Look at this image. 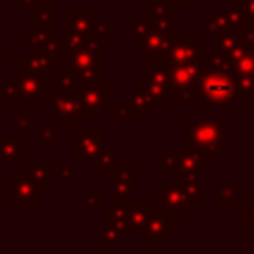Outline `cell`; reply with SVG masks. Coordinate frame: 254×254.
<instances>
[{
    "label": "cell",
    "instance_id": "6da1fadb",
    "mask_svg": "<svg viewBox=\"0 0 254 254\" xmlns=\"http://www.w3.org/2000/svg\"><path fill=\"white\" fill-rule=\"evenodd\" d=\"M200 62V73L196 79V93L206 105L224 107L230 101L238 99V87L234 81V75L224 67L222 62L218 64H204V58H198ZM196 95V97H198Z\"/></svg>",
    "mask_w": 254,
    "mask_h": 254
},
{
    "label": "cell",
    "instance_id": "7a4b0ae2",
    "mask_svg": "<svg viewBox=\"0 0 254 254\" xmlns=\"http://www.w3.org/2000/svg\"><path fill=\"white\" fill-rule=\"evenodd\" d=\"M224 125L226 119H218V121L187 119V127H189L187 149H190L202 161H208L220 149V145H224Z\"/></svg>",
    "mask_w": 254,
    "mask_h": 254
},
{
    "label": "cell",
    "instance_id": "3957f363",
    "mask_svg": "<svg viewBox=\"0 0 254 254\" xmlns=\"http://www.w3.org/2000/svg\"><path fill=\"white\" fill-rule=\"evenodd\" d=\"M75 50L69 54V64L67 69L69 73H73L79 81H95L99 77V50L97 44H81V46H73Z\"/></svg>",
    "mask_w": 254,
    "mask_h": 254
},
{
    "label": "cell",
    "instance_id": "277c9868",
    "mask_svg": "<svg viewBox=\"0 0 254 254\" xmlns=\"http://www.w3.org/2000/svg\"><path fill=\"white\" fill-rule=\"evenodd\" d=\"M6 189V196L12 198L16 208H34L38 204V192H40V185L36 183L34 177L24 175V173H14L12 181L4 185Z\"/></svg>",
    "mask_w": 254,
    "mask_h": 254
},
{
    "label": "cell",
    "instance_id": "5b68a950",
    "mask_svg": "<svg viewBox=\"0 0 254 254\" xmlns=\"http://www.w3.org/2000/svg\"><path fill=\"white\" fill-rule=\"evenodd\" d=\"M159 192H157V198H159V208L175 214V216H181L187 208H190L192 204V194L189 192V189L183 185V183H159Z\"/></svg>",
    "mask_w": 254,
    "mask_h": 254
},
{
    "label": "cell",
    "instance_id": "8992f818",
    "mask_svg": "<svg viewBox=\"0 0 254 254\" xmlns=\"http://www.w3.org/2000/svg\"><path fill=\"white\" fill-rule=\"evenodd\" d=\"M44 93H46V73L28 71L26 75L20 73L14 75V81L4 89V99H16V97L36 99L42 97Z\"/></svg>",
    "mask_w": 254,
    "mask_h": 254
},
{
    "label": "cell",
    "instance_id": "52a82bcc",
    "mask_svg": "<svg viewBox=\"0 0 254 254\" xmlns=\"http://www.w3.org/2000/svg\"><path fill=\"white\" fill-rule=\"evenodd\" d=\"M75 97L79 101V111H101L109 107L111 101V85L101 81H87L85 85L75 87Z\"/></svg>",
    "mask_w": 254,
    "mask_h": 254
},
{
    "label": "cell",
    "instance_id": "ba28073f",
    "mask_svg": "<svg viewBox=\"0 0 254 254\" xmlns=\"http://www.w3.org/2000/svg\"><path fill=\"white\" fill-rule=\"evenodd\" d=\"M173 232H175V222H173L171 212H167L163 208H155L153 212L149 210V218H147V226H145L149 244H163Z\"/></svg>",
    "mask_w": 254,
    "mask_h": 254
},
{
    "label": "cell",
    "instance_id": "9c48e42d",
    "mask_svg": "<svg viewBox=\"0 0 254 254\" xmlns=\"http://www.w3.org/2000/svg\"><path fill=\"white\" fill-rule=\"evenodd\" d=\"M125 216H123V230L135 236L145 234L147 218H149V206L145 200H135V202H125Z\"/></svg>",
    "mask_w": 254,
    "mask_h": 254
},
{
    "label": "cell",
    "instance_id": "30bf717a",
    "mask_svg": "<svg viewBox=\"0 0 254 254\" xmlns=\"http://www.w3.org/2000/svg\"><path fill=\"white\" fill-rule=\"evenodd\" d=\"M77 115H79V101L75 97V91H69V93L60 91L58 97L54 99L50 117H56L60 125H69L75 121Z\"/></svg>",
    "mask_w": 254,
    "mask_h": 254
},
{
    "label": "cell",
    "instance_id": "8fae6325",
    "mask_svg": "<svg viewBox=\"0 0 254 254\" xmlns=\"http://www.w3.org/2000/svg\"><path fill=\"white\" fill-rule=\"evenodd\" d=\"M198 46H200V40L196 38H185V40H177L171 44L165 60L171 62V65H177V64H187V62H194L198 58Z\"/></svg>",
    "mask_w": 254,
    "mask_h": 254
},
{
    "label": "cell",
    "instance_id": "7c38bea8",
    "mask_svg": "<svg viewBox=\"0 0 254 254\" xmlns=\"http://www.w3.org/2000/svg\"><path fill=\"white\" fill-rule=\"evenodd\" d=\"M101 147V131L99 129H79L77 133V163H83L85 159H93L95 153Z\"/></svg>",
    "mask_w": 254,
    "mask_h": 254
},
{
    "label": "cell",
    "instance_id": "4fadbf2b",
    "mask_svg": "<svg viewBox=\"0 0 254 254\" xmlns=\"http://www.w3.org/2000/svg\"><path fill=\"white\" fill-rule=\"evenodd\" d=\"M93 30V12H69L67 32L73 38H85Z\"/></svg>",
    "mask_w": 254,
    "mask_h": 254
},
{
    "label": "cell",
    "instance_id": "5bb4252c",
    "mask_svg": "<svg viewBox=\"0 0 254 254\" xmlns=\"http://www.w3.org/2000/svg\"><path fill=\"white\" fill-rule=\"evenodd\" d=\"M113 189H115V194L125 198L131 190L137 189V173H131L129 167H123V171L117 169L113 177Z\"/></svg>",
    "mask_w": 254,
    "mask_h": 254
},
{
    "label": "cell",
    "instance_id": "9a60e30c",
    "mask_svg": "<svg viewBox=\"0 0 254 254\" xmlns=\"http://www.w3.org/2000/svg\"><path fill=\"white\" fill-rule=\"evenodd\" d=\"M93 161H95V171H113L119 167V157L111 153V147H99Z\"/></svg>",
    "mask_w": 254,
    "mask_h": 254
},
{
    "label": "cell",
    "instance_id": "2e32d148",
    "mask_svg": "<svg viewBox=\"0 0 254 254\" xmlns=\"http://www.w3.org/2000/svg\"><path fill=\"white\" fill-rule=\"evenodd\" d=\"M20 157H22V145L18 139H0V161L20 163Z\"/></svg>",
    "mask_w": 254,
    "mask_h": 254
},
{
    "label": "cell",
    "instance_id": "e0dca14e",
    "mask_svg": "<svg viewBox=\"0 0 254 254\" xmlns=\"http://www.w3.org/2000/svg\"><path fill=\"white\" fill-rule=\"evenodd\" d=\"M238 196V185L236 183H228V185H222L216 192H212V198H216L224 208L228 204H232V200Z\"/></svg>",
    "mask_w": 254,
    "mask_h": 254
},
{
    "label": "cell",
    "instance_id": "ac0fdd59",
    "mask_svg": "<svg viewBox=\"0 0 254 254\" xmlns=\"http://www.w3.org/2000/svg\"><path fill=\"white\" fill-rule=\"evenodd\" d=\"M121 234H123V228L113 224V222H105V228H103V242L107 246H113V244H119L121 242Z\"/></svg>",
    "mask_w": 254,
    "mask_h": 254
},
{
    "label": "cell",
    "instance_id": "d6986e66",
    "mask_svg": "<svg viewBox=\"0 0 254 254\" xmlns=\"http://www.w3.org/2000/svg\"><path fill=\"white\" fill-rule=\"evenodd\" d=\"M149 10L153 12V16H155V20L157 22H169L171 20V8H169V2L167 4H159V2H151L149 4Z\"/></svg>",
    "mask_w": 254,
    "mask_h": 254
},
{
    "label": "cell",
    "instance_id": "ffe728a7",
    "mask_svg": "<svg viewBox=\"0 0 254 254\" xmlns=\"http://www.w3.org/2000/svg\"><path fill=\"white\" fill-rule=\"evenodd\" d=\"M236 8L242 12V16L248 20H254V0H238L236 2Z\"/></svg>",
    "mask_w": 254,
    "mask_h": 254
},
{
    "label": "cell",
    "instance_id": "44dd1931",
    "mask_svg": "<svg viewBox=\"0 0 254 254\" xmlns=\"http://www.w3.org/2000/svg\"><path fill=\"white\" fill-rule=\"evenodd\" d=\"M246 224H248V232L254 234V194L246 202Z\"/></svg>",
    "mask_w": 254,
    "mask_h": 254
},
{
    "label": "cell",
    "instance_id": "7402d4cb",
    "mask_svg": "<svg viewBox=\"0 0 254 254\" xmlns=\"http://www.w3.org/2000/svg\"><path fill=\"white\" fill-rule=\"evenodd\" d=\"M40 141H42V143H46V145H56V143H58V137H56L54 129L46 127V129H42V131H40Z\"/></svg>",
    "mask_w": 254,
    "mask_h": 254
},
{
    "label": "cell",
    "instance_id": "603a6c76",
    "mask_svg": "<svg viewBox=\"0 0 254 254\" xmlns=\"http://www.w3.org/2000/svg\"><path fill=\"white\" fill-rule=\"evenodd\" d=\"M101 192H91V194H85V208H97L101 206Z\"/></svg>",
    "mask_w": 254,
    "mask_h": 254
},
{
    "label": "cell",
    "instance_id": "cb8c5ba5",
    "mask_svg": "<svg viewBox=\"0 0 254 254\" xmlns=\"http://www.w3.org/2000/svg\"><path fill=\"white\" fill-rule=\"evenodd\" d=\"M73 179V169L69 165H62L60 167V175H58V181H71Z\"/></svg>",
    "mask_w": 254,
    "mask_h": 254
},
{
    "label": "cell",
    "instance_id": "d4e9b609",
    "mask_svg": "<svg viewBox=\"0 0 254 254\" xmlns=\"http://www.w3.org/2000/svg\"><path fill=\"white\" fill-rule=\"evenodd\" d=\"M169 6H177V8H185V10H190L192 8V2L196 0H167Z\"/></svg>",
    "mask_w": 254,
    "mask_h": 254
},
{
    "label": "cell",
    "instance_id": "484cf974",
    "mask_svg": "<svg viewBox=\"0 0 254 254\" xmlns=\"http://www.w3.org/2000/svg\"><path fill=\"white\" fill-rule=\"evenodd\" d=\"M0 62H2V22H0Z\"/></svg>",
    "mask_w": 254,
    "mask_h": 254
},
{
    "label": "cell",
    "instance_id": "4316f807",
    "mask_svg": "<svg viewBox=\"0 0 254 254\" xmlns=\"http://www.w3.org/2000/svg\"><path fill=\"white\" fill-rule=\"evenodd\" d=\"M34 2H50V0H34Z\"/></svg>",
    "mask_w": 254,
    "mask_h": 254
}]
</instances>
